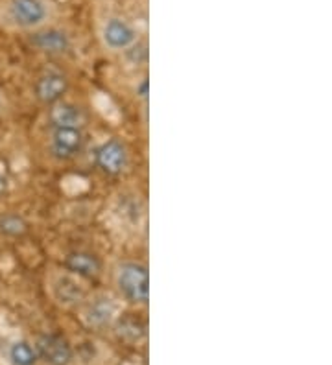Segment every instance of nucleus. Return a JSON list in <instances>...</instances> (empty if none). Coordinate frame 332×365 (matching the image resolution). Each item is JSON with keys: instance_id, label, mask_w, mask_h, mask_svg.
Listing matches in <instances>:
<instances>
[{"instance_id": "f257e3e1", "label": "nucleus", "mask_w": 332, "mask_h": 365, "mask_svg": "<svg viewBox=\"0 0 332 365\" xmlns=\"http://www.w3.org/2000/svg\"><path fill=\"white\" fill-rule=\"evenodd\" d=\"M116 286L120 295L131 304H148L150 301V272L141 262H124L116 269Z\"/></svg>"}, {"instance_id": "f03ea898", "label": "nucleus", "mask_w": 332, "mask_h": 365, "mask_svg": "<svg viewBox=\"0 0 332 365\" xmlns=\"http://www.w3.org/2000/svg\"><path fill=\"white\" fill-rule=\"evenodd\" d=\"M50 8L46 0H9L8 17L19 28L31 30L49 21Z\"/></svg>"}, {"instance_id": "7ed1b4c3", "label": "nucleus", "mask_w": 332, "mask_h": 365, "mask_svg": "<svg viewBox=\"0 0 332 365\" xmlns=\"http://www.w3.org/2000/svg\"><path fill=\"white\" fill-rule=\"evenodd\" d=\"M84 133L81 128H65V125H52L50 135V148L58 159H72L84 150Z\"/></svg>"}, {"instance_id": "20e7f679", "label": "nucleus", "mask_w": 332, "mask_h": 365, "mask_svg": "<svg viewBox=\"0 0 332 365\" xmlns=\"http://www.w3.org/2000/svg\"><path fill=\"white\" fill-rule=\"evenodd\" d=\"M96 166L107 175H119L128 166V150L120 140L109 138L96 148L94 152Z\"/></svg>"}, {"instance_id": "39448f33", "label": "nucleus", "mask_w": 332, "mask_h": 365, "mask_svg": "<svg viewBox=\"0 0 332 365\" xmlns=\"http://www.w3.org/2000/svg\"><path fill=\"white\" fill-rule=\"evenodd\" d=\"M102 41L109 50L122 52L137 43V30L126 19L111 17L102 28Z\"/></svg>"}, {"instance_id": "423d86ee", "label": "nucleus", "mask_w": 332, "mask_h": 365, "mask_svg": "<svg viewBox=\"0 0 332 365\" xmlns=\"http://www.w3.org/2000/svg\"><path fill=\"white\" fill-rule=\"evenodd\" d=\"M37 356L49 365H69L72 361V347L63 336L43 334L36 343Z\"/></svg>"}, {"instance_id": "0eeeda50", "label": "nucleus", "mask_w": 332, "mask_h": 365, "mask_svg": "<svg viewBox=\"0 0 332 365\" xmlns=\"http://www.w3.org/2000/svg\"><path fill=\"white\" fill-rule=\"evenodd\" d=\"M66 89H69V80L59 72H46L36 81V87H34L37 100L46 106L61 102Z\"/></svg>"}, {"instance_id": "6e6552de", "label": "nucleus", "mask_w": 332, "mask_h": 365, "mask_svg": "<svg viewBox=\"0 0 332 365\" xmlns=\"http://www.w3.org/2000/svg\"><path fill=\"white\" fill-rule=\"evenodd\" d=\"M63 266L71 275L84 277V279H94L102 272L100 260L93 253H87V251H72V253H69L65 257Z\"/></svg>"}, {"instance_id": "1a4fd4ad", "label": "nucleus", "mask_w": 332, "mask_h": 365, "mask_svg": "<svg viewBox=\"0 0 332 365\" xmlns=\"http://www.w3.org/2000/svg\"><path fill=\"white\" fill-rule=\"evenodd\" d=\"M31 45L46 53H65L71 48V39L63 30L58 28H44L34 34Z\"/></svg>"}, {"instance_id": "9d476101", "label": "nucleus", "mask_w": 332, "mask_h": 365, "mask_svg": "<svg viewBox=\"0 0 332 365\" xmlns=\"http://www.w3.org/2000/svg\"><path fill=\"white\" fill-rule=\"evenodd\" d=\"M84 113L80 107L66 102L54 103L50 109V122L52 125H65V128H81L84 125Z\"/></svg>"}, {"instance_id": "9b49d317", "label": "nucleus", "mask_w": 332, "mask_h": 365, "mask_svg": "<svg viewBox=\"0 0 332 365\" xmlns=\"http://www.w3.org/2000/svg\"><path fill=\"white\" fill-rule=\"evenodd\" d=\"M85 316H87L89 325L106 327L109 325L113 316H115V304L107 297H96L89 303Z\"/></svg>"}, {"instance_id": "f8f14e48", "label": "nucleus", "mask_w": 332, "mask_h": 365, "mask_svg": "<svg viewBox=\"0 0 332 365\" xmlns=\"http://www.w3.org/2000/svg\"><path fill=\"white\" fill-rule=\"evenodd\" d=\"M54 294L59 299V303L71 304L84 299V288L72 277H59L58 281L54 282Z\"/></svg>"}, {"instance_id": "ddd939ff", "label": "nucleus", "mask_w": 332, "mask_h": 365, "mask_svg": "<svg viewBox=\"0 0 332 365\" xmlns=\"http://www.w3.org/2000/svg\"><path fill=\"white\" fill-rule=\"evenodd\" d=\"M8 356L14 365H36L39 360L36 347H31L28 341H15L9 347Z\"/></svg>"}, {"instance_id": "4468645a", "label": "nucleus", "mask_w": 332, "mask_h": 365, "mask_svg": "<svg viewBox=\"0 0 332 365\" xmlns=\"http://www.w3.org/2000/svg\"><path fill=\"white\" fill-rule=\"evenodd\" d=\"M28 232V222L19 214H4L0 218V235L19 238Z\"/></svg>"}, {"instance_id": "2eb2a0df", "label": "nucleus", "mask_w": 332, "mask_h": 365, "mask_svg": "<svg viewBox=\"0 0 332 365\" xmlns=\"http://www.w3.org/2000/svg\"><path fill=\"white\" fill-rule=\"evenodd\" d=\"M135 93H137L139 98H142L144 102L148 100V94H150V83H148V80H142L141 83L137 85V89H135Z\"/></svg>"}, {"instance_id": "dca6fc26", "label": "nucleus", "mask_w": 332, "mask_h": 365, "mask_svg": "<svg viewBox=\"0 0 332 365\" xmlns=\"http://www.w3.org/2000/svg\"><path fill=\"white\" fill-rule=\"evenodd\" d=\"M6 188H8V181H6L4 175L0 174V194H4Z\"/></svg>"}]
</instances>
